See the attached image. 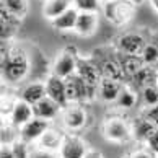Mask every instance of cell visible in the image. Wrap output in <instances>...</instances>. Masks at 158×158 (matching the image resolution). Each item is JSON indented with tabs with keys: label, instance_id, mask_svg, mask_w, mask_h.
Listing matches in <instances>:
<instances>
[{
	"label": "cell",
	"instance_id": "1",
	"mask_svg": "<svg viewBox=\"0 0 158 158\" xmlns=\"http://www.w3.org/2000/svg\"><path fill=\"white\" fill-rule=\"evenodd\" d=\"M0 72L2 80L7 83H20L30 72V59L28 54L18 46H5L2 44V60H0Z\"/></svg>",
	"mask_w": 158,
	"mask_h": 158
},
{
	"label": "cell",
	"instance_id": "2",
	"mask_svg": "<svg viewBox=\"0 0 158 158\" xmlns=\"http://www.w3.org/2000/svg\"><path fill=\"white\" fill-rule=\"evenodd\" d=\"M137 7L131 0H113V2L103 3V13L109 23L114 26H124L132 21Z\"/></svg>",
	"mask_w": 158,
	"mask_h": 158
},
{
	"label": "cell",
	"instance_id": "3",
	"mask_svg": "<svg viewBox=\"0 0 158 158\" xmlns=\"http://www.w3.org/2000/svg\"><path fill=\"white\" fill-rule=\"evenodd\" d=\"M80 57L77 56V49L75 48H65L56 60L52 62V75L60 78H67L70 75L77 73V64Z\"/></svg>",
	"mask_w": 158,
	"mask_h": 158
},
{
	"label": "cell",
	"instance_id": "4",
	"mask_svg": "<svg viewBox=\"0 0 158 158\" xmlns=\"http://www.w3.org/2000/svg\"><path fill=\"white\" fill-rule=\"evenodd\" d=\"M65 88H67V98L69 104H80L83 101H88L93 96H96V93L88 88V85L81 80L77 73L70 75L65 78Z\"/></svg>",
	"mask_w": 158,
	"mask_h": 158
},
{
	"label": "cell",
	"instance_id": "5",
	"mask_svg": "<svg viewBox=\"0 0 158 158\" xmlns=\"http://www.w3.org/2000/svg\"><path fill=\"white\" fill-rule=\"evenodd\" d=\"M103 135L109 142H127L132 137V127L119 118H111L106 119V122L103 124Z\"/></svg>",
	"mask_w": 158,
	"mask_h": 158
},
{
	"label": "cell",
	"instance_id": "6",
	"mask_svg": "<svg viewBox=\"0 0 158 158\" xmlns=\"http://www.w3.org/2000/svg\"><path fill=\"white\" fill-rule=\"evenodd\" d=\"M77 75L88 85V88L96 93V88L99 81L103 80L101 70H99L98 64L95 59H78L77 64Z\"/></svg>",
	"mask_w": 158,
	"mask_h": 158
},
{
	"label": "cell",
	"instance_id": "7",
	"mask_svg": "<svg viewBox=\"0 0 158 158\" xmlns=\"http://www.w3.org/2000/svg\"><path fill=\"white\" fill-rule=\"evenodd\" d=\"M99 70H101V75L103 78H108V80H114V81H119L122 83L126 78V73L122 70L121 65V60H119V56H111V54H104L101 56L99 59H95Z\"/></svg>",
	"mask_w": 158,
	"mask_h": 158
},
{
	"label": "cell",
	"instance_id": "8",
	"mask_svg": "<svg viewBox=\"0 0 158 158\" xmlns=\"http://www.w3.org/2000/svg\"><path fill=\"white\" fill-rule=\"evenodd\" d=\"M62 124L65 126L70 131H78V129H83L86 124V119H88V114L83 106L80 104H69L62 109Z\"/></svg>",
	"mask_w": 158,
	"mask_h": 158
},
{
	"label": "cell",
	"instance_id": "9",
	"mask_svg": "<svg viewBox=\"0 0 158 158\" xmlns=\"http://www.w3.org/2000/svg\"><path fill=\"white\" fill-rule=\"evenodd\" d=\"M147 46V41L140 33H134L129 31L121 34L118 39V49L121 54H134V56H140L143 48Z\"/></svg>",
	"mask_w": 158,
	"mask_h": 158
},
{
	"label": "cell",
	"instance_id": "10",
	"mask_svg": "<svg viewBox=\"0 0 158 158\" xmlns=\"http://www.w3.org/2000/svg\"><path fill=\"white\" fill-rule=\"evenodd\" d=\"M49 129V122L44 121V119H39V118H34L26 122L25 126L20 129V140L25 143H33V142H38V140L44 135V132Z\"/></svg>",
	"mask_w": 158,
	"mask_h": 158
},
{
	"label": "cell",
	"instance_id": "11",
	"mask_svg": "<svg viewBox=\"0 0 158 158\" xmlns=\"http://www.w3.org/2000/svg\"><path fill=\"white\" fill-rule=\"evenodd\" d=\"M46 91H48V96L52 99V101H56L62 109L65 108V106H69L65 78L56 77V75L51 73V77L46 80Z\"/></svg>",
	"mask_w": 158,
	"mask_h": 158
},
{
	"label": "cell",
	"instance_id": "12",
	"mask_svg": "<svg viewBox=\"0 0 158 158\" xmlns=\"http://www.w3.org/2000/svg\"><path fill=\"white\" fill-rule=\"evenodd\" d=\"M88 145H86L80 137L75 135H65L64 143L59 150L60 158H85V155L88 153Z\"/></svg>",
	"mask_w": 158,
	"mask_h": 158
},
{
	"label": "cell",
	"instance_id": "13",
	"mask_svg": "<svg viewBox=\"0 0 158 158\" xmlns=\"http://www.w3.org/2000/svg\"><path fill=\"white\" fill-rule=\"evenodd\" d=\"M98 25H99L98 13H93V11H80L77 25H75V33L78 36H83V38L93 36L98 30Z\"/></svg>",
	"mask_w": 158,
	"mask_h": 158
},
{
	"label": "cell",
	"instance_id": "14",
	"mask_svg": "<svg viewBox=\"0 0 158 158\" xmlns=\"http://www.w3.org/2000/svg\"><path fill=\"white\" fill-rule=\"evenodd\" d=\"M8 116H10L11 124L16 129H21L26 122H30L34 118V109H33L31 104L25 103L23 99H16L15 106H13V109H11V113Z\"/></svg>",
	"mask_w": 158,
	"mask_h": 158
},
{
	"label": "cell",
	"instance_id": "15",
	"mask_svg": "<svg viewBox=\"0 0 158 158\" xmlns=\"http://www.w3.org/2000/svg\"><path fill=\"white\" fill-rule=\"evenodd\" d=\"M48 96V91H46V81H31L26 86H23L20 91V99H23L25 103L31 104H38L41 99H44Z\"/></svg>",
	"mask_w": 158,
	"mask_h": 158
},
{
	"label": "cell",
	"instance_id": "16",
	"mask_svg": "<svg viewBox=\"0 0 158 158\" xmlns=\"http://www.w3.org/2000/svg\"><path fill=\"white\" fill-rule=\"evenodd\" d=\"M33 109H34V116H36V118L44 119L48 122L54 121L59 114H62V108L56 101H52L49 96H46L44 99H41L38 104H34Z\"/></svg>",
	"mask_w": 158,
	"mask_h": 158
},
{
	"label": "cell",
	"instance_id": "17",
	"mask_svg": "<svg viewBox=\"0 0 158 158\" xmlns=\"http://www.w3.org/2000/svg\"><path fill=\"white\" fill-rule=\"evenodd\" d=\"M121 88H122V83H119V81L103 78L96 88V98L101 99L103 103H116Z\"/></svg>",
	"mask_w": 158,
	"mask_h": 158
},
{
	"label": "cell",
	"instance_id": "18",
	"mask_svg": "<svg viewBox=\"0 0 158 158\" xmlns=\"http://www.w3.org/2000/svg\"><path fill=\"white\" fill-rule=\"evenodd\" d=\"M134 88H139L142 91L143 88L152 85H156L158 83V75H156V69L152 67V65H143L139 72L131 78Z\"/></svg>",
	"mask_w": 158,
	"mask_h": 158
},
{
	"label": "cell",
	"instance_id": "19",
	"mask_svg": "<svg viewBox=\"0 0 158 158\" xmlns=\"http://www.w3.org/2000/svg\"><path fill=\"white\" fill-rule=\"evenodd\" d=\"M21 20H18L16 16H13L11 13H8L5 8H0V28H2V41H8L16 34L20 28Z\"/></svg>",
	"mask_w": 158,
	"mask_h": 158
},
{
	"label": "cell",
	"instance_id": "20",
	"mask_svg": "<svg viewBox=\"0 0 158 158\" xmlns=\"http://www.w3.org/2000/svg\"><path fill=\"white\" fill-rule=\"evenodd\" d=\"M70 8H73V0H46L43 5V15L52 21Z\"/></svg>",
	"mask_w": 158,
	"mask_h": 158
},
{
	"label": "cell",
	"instance_id": "21",
	"mask_svg": "<svg viewBox=\"0 0 158 158\" xmlns=\"http://www.w3.org/2000/svg\"><path fill=\"white\" fill-rule=\"evenodd\" d=\"M64 139H65V135H62V132L49 127L44 132V135L38 140V147L43 150H49V152H59L64 143Z\"/></svg>",
	"mask_w": 158,
	"mask_h": 158
},
{
	"label": "cell",
	"instance_id": "22",
	"mask_svg": "<svg viewBox=\"0 0 158 158\" xmlns=\"http://www.w3.org/2000/svg\"><path fill=\"white\" fill-rule=\"evenodd\" d=\"M131 127H132V137L135 140H139V142H147L152 134L158 129V127H155L153 124H152L148 119H145L143 116L137 118Z\"/></svg>",
	"mask_w": 158,
	"mask_h": 158
},
{
	"label": "cell",
	"instance_id": "23",
	"mask_svg": "<svg viewBox=\"0 0 158 158\" xmlns=\"http://www.w3.org/2000/svg\"><path fill=\"white\" fill-rule=\"evenodd\" d=\"M80 11L77 8H70L60 16H57L56 20H52V26L59 31H75V25H77Z\"/></svg>",
	"mask_w": 158,
	"mask_h": 158
},
{
	"label": "cell",
	"instance_id": "24",
	"mask_svg": "<svg viewBox=\"0 0 158 158\" xmlns=\"http://www.w3.org/2000/svg\"><path fill=\"white\" fill-rule=\"evenodd\" d=\"M119 60H121V65L122 70H124L126 77L127 78H132L140 69L145 65V62L142 59V56H134V54H121L119 52Z\"/></svg>",
	"mask_w": 158,
	"mask_h": 158
},
{
	"label": "cell",
	"instance_id": "25",
	"mask_svg": "<svg viewBox=\"0 0 158 158\" xmlns=\"http://www.w3.org/2000/svg\"><path fill=\"white\" fill-rule=\"evenodd\" d=\"M114 104L121 109H132L137 104V95H135V91H134V88H131V86H127V85H122V88L119 91V96H118Z\"/></svg>",
	"mask_w": 158,
	"mask_h": 158
},
{
	"label": "cell",
	"instance_id": "26",
	"mask_svg": "<svg viewBox=\"0 0 158 158\" xmlns=\"http://www.w3.org/2000/svg\"><path fill=\"white\" fill-rule=\"evenodd\" d=\"M2 8L18 20H23L28 13V0H2Z\"/></svg>",
	"mask_w": 158,
	"mask_h": 158
},
{
	"label": "cell",
	"instance_id": "27",
	"mask_svg": "<svg viewBox=\"0 0 158 158\" xmlns=\"http://www.w3.org/2000/svg\"><path fill=\"white\" fill-rule=\"evenodd\" d=\"M0 140H2V145L11 147L20 140V129H16L11 122H7V124L3 122L2 131H0Z\"/></svg>",
	"mask_w": 158,
	"mask_h": 158
},
{
	"label": "cell",
	"instance_id": "28",
	"mask_svg": "<svg viewBox=\"0 0 158 158\" xmlns=\"http://www.w3.org/2000/svg\"><path fill=\"white\" fill-rule=\"evenodd\" d=\"M142 59H143V62H145V65H152V67H156L158 65V46L156 44H148L147 43V46L143 48V51H142Z\"/></svg>",
	"mask_w": 158,
	"mask_h": 158
},
{
	"label": "cell",
	"instance_id": "29",
	"mask_svg": "<svg viewBox=\"0 0 158 158\" xmlns=\"http://www.w3.org/2000/svg\"><path fill=\"white\" fill-rule=\"evenodd\" d=\"M73 8L78 11H93L98 13L99 8H103L101 0H73Z\"/></svg>",
	"mask_w": 158,
	"mask_h": 158
},
{
	"label": "cell",
	"instance_id": "30",
	"mask_svg": "<svg viewBox=\"0 0 158 158\" xmlns=\"http://www.w3.org/2000/svg\"><path fill=\"white\" fill-rule=\"evenodd\" d=\"M140 98L145 103V106H155V104H158V83L143 88L140 91Z\"/></svg>",
	"mask_w": 158,
	"mask_h": 158
},
{
	"label": "cell",
	"instance_id": "31",
	"mask_svg": "<svg viewBox=\"0 0 158 158\" xmlns=\"http://www.w3.org/2000/svg\"><path fill=\"white\" fill-rule=\"evenodd\" d=\"M140 116H143V118L148 119L155 127H158V104H155V106H147L142 111Z\"/></svg>",
	"mask_w": 158,
	"mask_h": 158
},
{
	"label": "cell",
	"instance_id": "32",
	"mask_svg": "<svg viewBox=\"0 0 158 158\" xmlns=\"http://www.w3.org/2000/svg\"><path fill=\"white\" fill-rule=\"evenodd\" d=\"M30 158H59L56 152H49V150H43V148H34L30 150Z\"/></svg>",
	"mask_w": 158,
	"mask_h": 158
},
{
	"label": "cell",
	"instance_id": "33",
	"mask_svg": "<svg viewBox=\"0 0 158 158\" xmlns=\"http://www.w3.org/2000/svg\"><path fill=\"white\" fill-rule=\"evenodd\" d=\"M145 143H147V148H148L150 152H153L155 155H158V129H156L153 134H152L150 139H148Z\"/></svg>",
	"mask_w": 158,
	"mask_h": 158
},
{
	"label": "cell",
	"instance_id": "34",
	"mask_svg": "<svg viewBox=\"0 0 158 158\" xmlns=\"http://www.w3.org/2000/svg\"><path fill=\"white\" fill-rule=\"evenodd\" d=\"M129 158H158V155H155L148 148H142V150H135Z\"/></svg>",
	"mask_w": 158,
	"mask_h": 158
},
{
	"label": "cell",
	"instance_id": "35",
	"mask_svg": "<svg viewBox=\"0 0 158 158\" xmlns=\"http://www.w3.org/2000/svg\"><path fill=\"white\" fill-rule=\"evenodd\" d=\"M0 158H15L13 148L7 147V145H2V150H0Z\"/></svg>",
	"mask_w": 158,
	"mask_h": 158
},
{
	"label": "cell",
	"instance_id": "36",
	"mask_svg": "<svg viewBox=\"0 0 158 158\" xmlns=\"http://www.w3.org/2000/svg\"><path fill=\"white\" fill-rule=\"evenodd\" d=\"M85 158H103V155L99 153V152H96V150H90L88 153L85 155Z\"/></svg>",
	"mask_w": 158,
	"mask_h": 158
},
{
	"label": "cell",
	"instance_id": "37",
	"mask_svg": "<svg viewBox=\"0 0 158 158\" xmlns=\"http://www.w3.org/2000/svg\"><path fill=\"white\" fill-rule=\"evenodd\" d=\"M148 2L152 3V7H153V10L156 11V15H158V0H148Z\"/></svg>",
	"mask_w": 158,
	"mask_h": 158
},
{
	"label": "cell",
	"instance_id": "38",
	"mask_svg": "<svg viewBox=\"0 0 158 158\" xmlns=\"http://www.w3.org/2000/svg\"><path fill=\"white\" fill-rule=\"evenodd\" d=\"M131 2L135 5V7H139V5H142L143 2H147V0H131Z\"/></svg>",
	"mask_w": 158,
	"mask_h": 158
},
{
	"label": "cell",
	"instance_id": "39",
	"mask_svg": "<svg viewBox=\"0 0 158 158\" xmlns=\"http://www.w3.org/2000/svg\"><path fill=\"white\" fill-rule=\"evenodd\" d=\"M108 2H113V0H101V3H108Z\"/></svg>",
	"mask_w": 158,
	"mask_h": 158
},
{
	"label": "cell",
	"instance_id": "40",
	"mask_svg": "<svg viewBox=\"0 0 158 158\" xmlns=\"http://www.w3.org/2000/svg\"><path fill=\"white\" fill-rule=\"evenodd\" d=\"M155 69H156V75H158V65H156V67H155Z\"/></svg>",
	"mask_w": 158,
	"mask_h": 158
}]
</instances>
